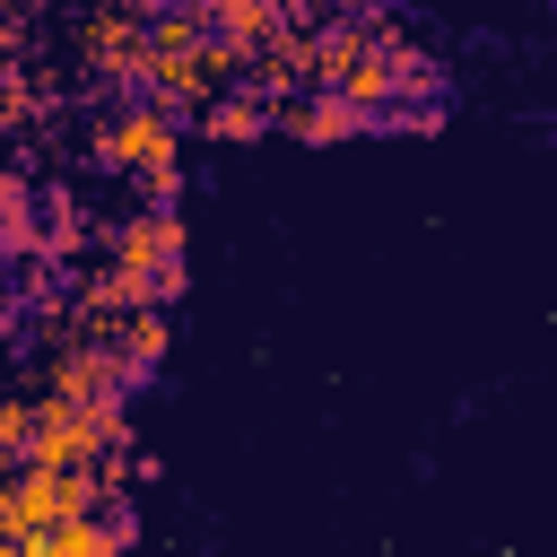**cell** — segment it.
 I'll list each match as a JSON object with an SVG mask.
<instances>
[{"mask_svg":"<svg viewBox=\"0 0 557 557\" xmlns=\"http://www.w3.org/2000/svg\"><path fill=\"white\" fill-rule=\"evenodd\" d=\"M96 165H113V174H131L157 209H174V191H183V165H174V113L157 104V96H131L96 139Z\"/></svg>","mask_w":557,"mask_h":557,"instance_id":"obj_1","label":"cell"},{"mask_svg":"<svg viewBox=\"0 0 557 557\" xmlns=\"http://www.w3.org/2000/svg\"><path fill=\"white\" fill-rule=\"evenodd\" d=\"M104 348L122 357V374H131V383H148V374H157V357H165V305H139V313H122Z\"/></svg>","mask_w":557,"mask_h":557,"instance_id":"obj_2","label":"cell"},{"mask_svg":"<svg viewBox=\"0 0 557 557\" xmlns=\"http://www.w3.org/2000/svg\"><path fill=\"white\" fill-rule=\"evenodd\" d=\"M278 131L322 148V139H357V131H366V113H357L348 96H313V104H278Z\"/></svg>","mask_w":557,"mask_h":557,"instance_id":"obj_3","label":"cell"},{"mask_svg":"<svg viewBox=\"0 0 557 557\" xmlns=\"http://www.w3.org/2000/svg\"><path fill=\"white\" fill-rule=\"evenodd\" d=\"M261 122H278V104H270V96H218V104L200 113V131H209V139H252Z\"/></svg>","mask_w":557,"mask_h":557,"instance_id":"obj_4","label":"cell"}]
</instances>
